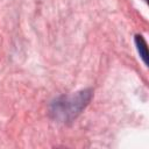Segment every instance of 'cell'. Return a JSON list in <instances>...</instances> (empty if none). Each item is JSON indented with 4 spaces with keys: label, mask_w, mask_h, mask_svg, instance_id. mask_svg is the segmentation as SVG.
Returning <instances> with one entry per match:
<instances>
[{
    "label": "cell",
    "mask_w": 149,
    "mask_h": 149,
    "mask_svg": "<svg viewBox=\"0 0 149 149\" xmlns=\"http://www.w3.org/2000/svg\"><path fill=\"white\" fill-rule=\"evenodd\" d=\"M144 1H146V2H148V0H144Z\"/></svg>",
    "instance_id": "cell-3"
},
{
    "label": "cell",
    "mask_w": 149,
    "mask_h": 149,
    "mask_svg": "<svg viewBox=\"0 0 149 149\" xmlns=\"http://www.w3.org/2000/svg\"><path fill=\"white\" fill-rule=\"evenodd\" d=\"M92 90L85 88L73 94L61 95L50 106V113L55 120L61 122H71L88 105L92 98Z\"/></svg>",
    "instance_id": "cell-1"
},
{
    "label": "cell",
    "mask_w": 149,
    "mask_h": 149,
    "mask_svg": "<svg viewBox=\"0 0 149 149\" xmlns=\"http://www.w3.org/2000/svg\"><path fill=\"white\" fill-rule=\"evenodd\" d=\"M135 45H136V49L140 54V57L142 58L143 63L147 65L148 64V49H147V43H146L142 35L135 36Z\"/></svg>",
    "instance_id": "cell-2"
}]
</instances>
